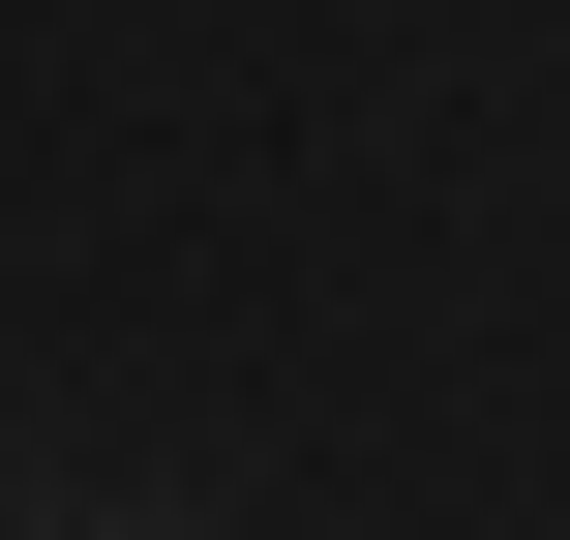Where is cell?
<instances>
[{
	"label": "cell",
	"instance_id": "6da1fadb",
	"mask_svg": "<svg viewBox=\"0 0 570 540\" xmlns=\"http://www.w3.org/2000/svg\"><path fill=\"white\" fill-rule=\"evenodd\" d=\"M0 540H180V511H0Z\"/></svg>",
	"mask_w": 570,
	"mask_h": 540
}]
</instances>
